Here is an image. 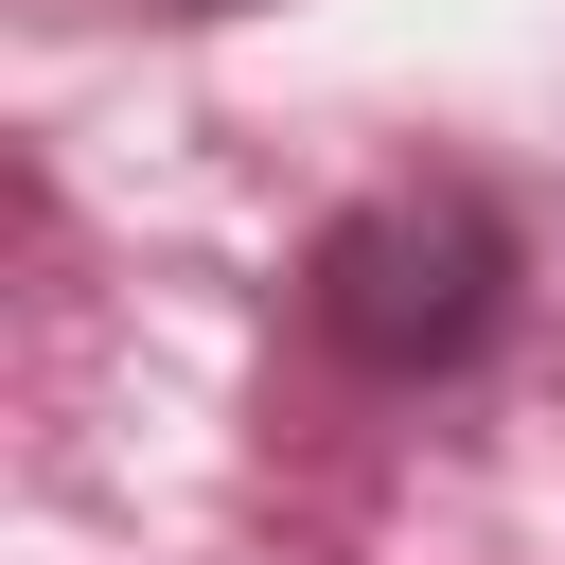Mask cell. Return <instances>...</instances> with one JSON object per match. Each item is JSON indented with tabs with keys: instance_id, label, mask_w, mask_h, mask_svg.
Wrapping results in <instances>:
<instances>
[{
	"instance_id": "cell-1",
	"label": "cell",
	"mask_w": 565,
	"mask_h": 565,
	"mask_svg": "<svg viewBox=\"0 0 565 565\" xmlns=\"http://www.w3.org/2000/svg\"><path fill=\"white\" fill-rule=\"evenodd\" d=\"M512 212L477 194V177H388V194H353L318 247H300V318H318V353L335 371H371V388H441V371H477L494 335H512Z\"/></svg>"
},
{
	"instance_id": "cell-2",
	"label": "cell",
	"mask_w": 565,
	"mask_h": 565,
	"mask_svg": "<svg viewBox=\"0 0 565 565\" xmlns=\"http://www.w3.org/2000/svg\"><path fill=\"white\" fill-rule=\"evenodd\" d=\"M141 18H265V0H141Z\"/></svg>"
}]
</instances>
